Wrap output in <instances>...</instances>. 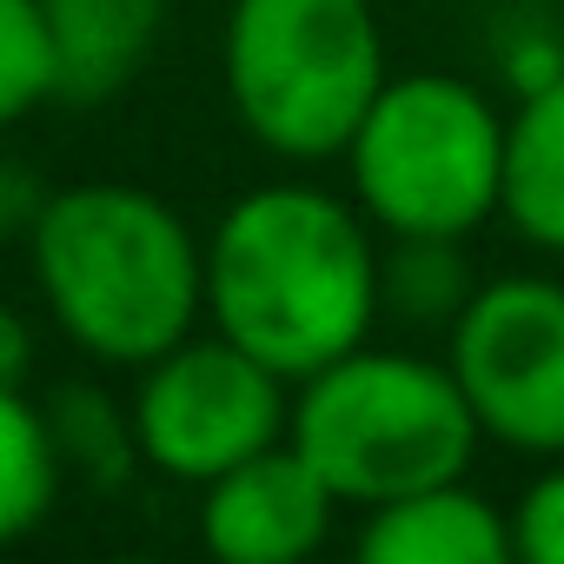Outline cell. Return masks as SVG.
Segmentation results:
<instances>
[{
  "label": "cell",
  "instance_id": "6",
  "mask_svg": "<svg viewBox=\"0 0 564 564\" xmlns=\"http://www.w3.org/2000/svg\"><path fill=\"white\" fill-rule=\"evenodd\" d=\"M127 412H133L140 465L166 485L199 491L219 471L286 438L293 379H279L265 359H252L226 333L199 326L133 372Z\"/></svg>",
  "mask_w": 564,
  "mask_h": 564
},
{
  "label": "cell",
  "instance_id": "1",
  "mask_svg": "<svg viewBox=\"0 0 564 564\" xmlns=\"http://www.w3.org/2000/svg\"><path fill=\"white\" fill-rule=\"evenodd\" d=\"M379 265L386 239L359 199L293 166L226 199L206 226V326L300 386L379 333Z\"/></svg>",
  "mask_w": 564,
  "mask_h": 564
},
{
  "label": "cell",
  "instance_id": "4",
  "mask_svg": "<svg viewBox=\"0 0 564 564\" xmlns=\"http://www.w3.org/2000/svg\"><path fill=\"white\" fill-rule=\"evenodd\" d=\"M379 0H232L219 28V87L232 127L279 166L346 153L386 87Z\"/></svg>",
  "mask_w": 564,
  "mask_h": 564
},
{
  "label": "cell",
  "instance_id": "12",
  "mask_svg": "<svg viewBox=\"0 0 564 564\" xmlns=\"http://www.w3.org/2000/svg\"><path fill=\"white\" fill-rule=\"evenodd\" d=\"M61 491H67V465H61L47 405L28 386L0 379V551L34 538L54 518Z\"/></svg>",
  "mask_w": 564,
  "mask_h": 564
},
{
  "label": "cell",
  "instance_id": "10",
  "mask_svg": "<svg viewBox=\"0 0 564 564\" xmlns=\"http://www.w3.org/2000/svg\"><path fill=\"white\" fill-rule=\"evenodd\" d=\"M166 14L173 0H41L54 47V100L61 107L120 100L160 54Z\"/></svg>",
  "mask_w": 564,
  "mask_h": 564
},
{
  "label": "cell",
  "instance_id": "15",
  "mask_svg": "<svg viewBox=\"0 0 564 564\" xmlns=\"http://www.w3.org/2000/svg\"><path fill=\"white\" fill-rule=\"evenodd\" d=\"M41 107H61L41 0H0V133L34 120Z\"/></svg>",
  "mask_w": 564,
  "mask_h": 564
},
{
  "label": "cell",
  "instance_id": "11",
  "mask_svg": "<svg viewBox=\"0 0 564 564\" xmlns=\"http://www.w3.org/2000/svg\"><path fill=\"white\" fill-rule=\"evenodd\" d=\"M498 219L538 259H564V74L505 107V199Z\"/></svg>",
  "mask_w": 564,
  "mask_h": 564
},
{
  "label": "cell",
  "instance_id": "9",
  "mask_svg": "<svg viewBox=\"0 0 564 564\" xmlns=\"http://www.w3.org/2000/svg\"><path fill=\"white\" fill-rule=\"evenodd\" d=\"M352 551L366 564H505L511 557V511L485 498L471 478H445L405 498L359 511Z\"/></svg>",
  "mask_w": 564,
  "mask_h": 564
},
{
  "label": "cell",
  "instance_id": "3",
  "mask_svg": "<svg viewBox=\"0 0 564 564\" xmlns=\"http://www.w3.org/2000/svg\"><path fill=\"white\" fill-rule=\"evenodd\" d=\"M293 452L339 491L346 511H372L386 498L471 478L478 419L445 366V352L412 346H352L333 366L293 386Z\"/></svg>",
  "mask_w": 564,
  "mask_h": 564
},
{
  "label": "cell",
  "instance_id": "16",
  "mask_svg": "<svg viewBox=\"0 0 564 564\" xmlns=\"http://www.w3.org/2000/svg\"><path fill=\"white\" fill-rule=\"evenodd\" d=\"M511 557L564 564V458H544L531 485L511 498Z\"/></svg>",
  "mask_w": 564,
  "mask_h": 564
},
{
  "label": "cell",
  "instance_id": "13",
  "mask_svg": "<svg viewBox=\"0 0 564 564\" xmlns=\"http://www.w3.org/2000/svg\"><path fill=\"white\" fill-rule=\"evenodd\" d=\"M41 405H47V425H54L67 478H80L94 491H120V485H133V471H147L140 465V438H133V412L107 386L61 379Z\"/></svg>",
  "mask_w": 564,
  "mask_h": 564
},
{
  "label": "cell",
  "instance_id": "17",
  "mask_svg": "<svg viewBox=\"0 0 564 564\" xmlns=\"http://www.w3.org/2000/svg\"><path fill=\"white\" fill-rule=\"evenodd\" d=\"M557 74H564V34L551 21H538V14H511L498 28V80H505V94L518 100V94H531V87H544Z\"/></svg>",
  "mask_w": 564,
  "mask_h": 564
},
{
  "label": "cell",
  "instance_id": "8",
  "mask_svg": "<svg viewBox=\"0 0 564 564\" xmlns=\"http://www.w3.org/2000/svg\"><path fill=\"white\" fill-rule=\"evenodd\" d=\"M339 511V491L293 452V438H279L246 465L219 471L213 485H199L193 524L206 557L219 564H300L326 551Z\"/></svg>",
  "mask_w": 564,
  "mask_h": 564
},
{
  "label": "cell",
  "instance_id": "7",
  "mask_svg": "<svg viewBox=\"0 0 564 564\" xmlns=\"http://www.w3.org/2000/svg\"><path fill=\"white\" fill-rule=\"evenodd\" d=\"M445 366L485 432L511 458H564V279L518 265L478 279L445 333Z\"/></svg>",
  "mask_w": 564,
  "mask_h": 564
},
{
  "label": "cell",
  "instance_id": "2",
  "mask_svg": "<svg viewBox=\"0 0 564 564\" xmlns=\"http://www.w3.org/2000/svg\"><path fill=\"white\" fill-rule=\"evenodd\" d=\"M21 252L47 326L107 372L206 326V232L140 180L54 186Z\"/></svg>",
  "mask_w": 564,
  "mask_h": 564
},
{
  "label": "cell",
  "instance_id": "5",
  "mask_svg": "<svg viewBox=\"0 0 564 564\" xmlns=\"http://www.w3.org/2000/svg\"><path fill=\"white\" fill-rule=\"evenodd\" d=\"M339 160L379 239H471L505 199V100L445 67L386 74Z\"/></svg>",
  "mask_w": 564,
  "mask_h": 564
},
{
  "label": "cell",
  "instance_id": "18",
  "mask_svg": "<svg viewBox=\"0 0 564 564\" xmlns=\"http://www.w3.org/2000/svg\"><path fill=\"white\" fill-rule=\"evenodd\" d=\"M47 180L21 160V153H0V246H28L41 206H47Z\"/></svg>",
  "mask_w": 564,
  "mask_h": 564
},
{
  "label": "cell",
  "instance_id": "14",
  "mask_svg": "<svg viewBox=\"0 0 564 564\" xmlns=\"http://www.w3.org/2000/svg\"><path fill=\"white\" fill-rule=\"evenodd\" d=\"M379 293H386V313L405 319L412 333H452V319L478 293L465 239H386Z\"/></svg>",
  "mask_w": 564,
  "mask_h": 564
}]
</instances>
